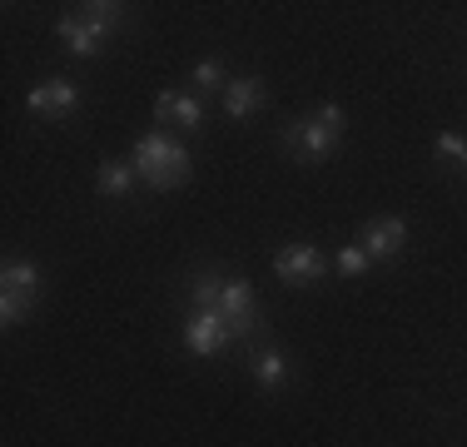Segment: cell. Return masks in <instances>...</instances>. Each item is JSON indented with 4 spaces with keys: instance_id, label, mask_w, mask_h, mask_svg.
Here are the masks:
<instances>
[{
    "instance_id": "obj_1",
    "label": "cell",
    "mask_w": 467,
    "mask_h": 447,
    "mask_svg": "<svg viewBox=\"0 0 467 447\" xmlns=\"http://www.w3.org/2000/svg\"><path fill=\"white\" fill-rule=\"evenodd\" d=\"M194 308H214L224 313L234 338H254L259 333V308H254V284L249 278H219V274H199L189 284Z\"/></svg>"
},
{
    "instance_id": "obj_2",
    "label": "cell",
    "mask_w": 467,
    "mask_h": 447,
    "mask_svg": "<svg viewBox=\"0 0 467 447\" xmlns=\"http://www.w3.org/2000/svg\"><path fill=\"white\" fill-rule=\"evenodd\" d=\"M130 164H135V174L150 189H180V184H189V150L180 140H170V134H160V130L140 134L135 150H130Z\"/></svg>"
},
{
    "instance_id": "obj_3",
    "label": "cell",
    "mask_w": 467,
    "mask_h": 447,
    "mask_svg": "<svg viewBox=\"0 0 467 447\" xmlns=\"http://www.w3.org/2000/svg\"><path fill=\"white\" fill-rule=\"evenodd\" d=\"M274 274H279L284 284H294V288H308V284H318V278L328 274V264H324V254H318L314 244H284V249L274 254Z\"/></svg>"
},
{
    "instance_id": "obj_4",
    "label": "cell",
    "mask_w": 467,
    "mask_h": 447,
    "mask_svg": "<svg viewBox=\"0 0 467 447\" xmlns=\"http://www.w3.org/2000/svg\"><path fill=\"white\" fill-rule=\"evenodd\" d=\"M229 338H234V333H229L224 313H214V308H194L184 318V348L194 358H214Z\"/></svg>"
},
{
    "instance_id": "obj_5",
    "label": "cell",
    "mask_w": 467,
    "mask_h": 447,
    "mask_svg": "<svg viewBox=\"0 0 467 447\" xmlns=\"http://www.w3.org/2000/svg\"><path fill=\"white\" fill-rule=\"evenodd\" d=\"M75 105H80V85L75 80H46L26 95V109L40 120H65V115H75Z\"/></svg>"
},
{
    "instance_id": "obj_6",
    "label": "cell",
    "mask_w": 467,
    "mask_h": 447,
    "mask_svg": "<svg viewBox=\"0 0 467 447\" xmlns=\"http://www.w3.org/2000/svg\"><path fill=\"white\" fill-rule=\"evenodd\" d=\"M358 244H363V254H368L373 264H388V259L403 254L408 224L403 219H368V224H363V234H358Z\"/></svg>"
},
{
    "instance_id": "obj_7",
    "label": "cell",
    "mask_w": 467,
    "mask_h": 447,
    "mask_svg": "<svg viewBox=\"0 0 467 447\" xmlns=\"http://www.w3.org/2000/svg\"><path fill=\"white\" fill-rule=\"evenodd\" d=\"M284 144H288V154H298V160L318 164V160H328V154L338 150V134L324 130L318 120H298V125H288Z\"/></svg>"
},
{
    "instance_id": "obj_8",
    "label": "cell",
    "mask_w": 467,
    "mask_h": 447,
    "mask_svg": "<svg viewBox=\"0 0 467 447\" xmlns=\"http://www.w3.org/2000/svg\"><path fill=\"white\" fill-rule=\"evenodd\" d=\"M154 120H160V125H180V130H199L204 125V105H199V95L164 89V95L154 99Z\"/></svg>"
},
{
    "instance_id": "obj_9",
    "label": "cell",
    "mask_w": 467,
    "mask_h": 447,
    "mask_svg": "<svg viewBox=\"0 0 467 447\" xmlns=\"http://www.w3.org/2000/svg\"><path fill=\"white\" fill-rule=\"evenodd\" d=\"M55 30H60V40L70 45V55H80V60H90V55H99V45H105V30L90 26V20L80 16V10H75V16H65Z\"/></svg>"
},
{
    "instance_id": "obj_10",
    "label": "cell",
    "mask_w": 467,
    "mask_h": 447,
    "mask_svg": "<svg viewBox=\"0 0 467 447\" xmlns=\"http://www.w3.org/2000/svg\"><path fill=\"white\" fill-rule=\"evenodd\" d=\"M259 105H264V80H259V75H239V80L224 85V109H229V120H249Z\"/></svg>"
},
{
    "instance_id": "obj_11",
    "label": "cell",
    "mask_w": 467,
    "mask_h": 447,
    "mask_svg": "<svg viewBox=\"0 0 467 447\" xmlns=\"http://www.w3.org/2000/svg\"><path fill=\"white\" fill-rule=\"evenodd\" d=\"M135 164H130V160H105V164H99V174H95V189H99V194H105V199H125L130 194V189H135Z\"/></svg>"
},
{
    "instance_id": "obj_12",
    "label": "cell",
    "mask_w": 467,
    "mask_h": 447,
    "mask_svg": "<svg viewBox=\"0 0 467 447\" xmlns=\"http://www.w3.org/2000/svg\"><path fill=\"white\" fill-rule=\"evenodd\" d=\"M0 288L5 294H26V298H40V268L26 264V259H10L5 274H0Z\"/></svg>"
},
{
    "instance_id": "obj_13",
    "label": "cell",
    "mask_w": 467,
    "mask_h": 447,
    "mask_svg": "<svg viewBox=\"0 0 467 447\" xmlns=\"http://www.w3.org/2000/svg\"><path fill=\"white\" fill-rule=\"evenodd\" d=\"M254 378H259V388H269V393H274V388H284L288 383V363H284V353H259V358H254Z\"/></svg>"
},
{
    "instance_id": "obj_14",
    "label": "cell",
    "mask_w": 467,
    "mask_h": 447,
    "mask_svg": "<svg viewBox=\"0 0 467 447\" xmlns=\"http://www.w3.org/2000/svg\"><path fill=\"white\" fill-rule=\"evenodd\" d=\"M119 10H125V5H115V0H90V5H80V16L90 20V26H99V30H105V36H109V30L119 26Z\"/></svg>"
},
{
    "instance_id": "obj_15",
    "label": "cell",
    "mask_w": 467,
    "mask_h": 447,
    "mask_svg": "<svg viewBox=\"0 0 467 447\" xmlns=\"http://www.w3.org/2000/svg\"><path fill=\"white\" fill-rule=\"evenodd\" d=\"M368 254H363V244H348V249H338V259H333V268H338L343 278H358V274H368Z\"/></svg>"
},
{
    "instance_id": "obj_16",
    "label": "cell",
    "mask_w": 467,
    "mask_h": 447,
    "mask_svg": "<svg viewBox=\"0 0 467 447\" xmlns=\"http://www.w3.org/2000/svg\"><path fill=\"white\" fill-rule=\"evenodd\" d=\"M189 85H194V89H224L229 75H224V65H219V60H199L194 75H189Z\"/></svg>"
},
{
    "instance_id": "obj_17",
    "label": "cell",
    "mask_w": 467,
    "mask_h": 447,
    "mask_svg": "<svg viewBox=\"0 0 467 447\" xmlns=\"http://www.w3.org/2000/svg\"><path fill=\"white\" fill-rule=\"evenodd\" d=\"M30 308H36V298H26V294H5V288H0V323H20Z\"/></svg>"
},
{
    "instance_id": "obj_18",
    "label": "cell",
    "mask_w": 467,
    "mask_h": 447,
    "mask_svg": "<svg viewBox=\"0 0 467 447\" xmlns=\"http://www.w3.org/2000/svg\"><path fill=\"white\" fill-rule=\"evenodd\" d=\"M438 154H442V160H458L462 170H467V140H462V134L442 130V134H438Z\"/></svg>"
},
{
    "instance_id": "obj_19",
    "label": "cell",
    "mask_w": 467,
    "mask_h": 447,
    "mask_svg": "<svg viewBox=\"0 0 467 447\" xmlns=\"http://www.w3.org/2000/svg\"><path fill=\"white\" fill-rule=\"evenodd\" d=\"M318 125H324V130H333V134H343V125H348V115H343V105H333V99H328V105H318Z\"/></svg>"
}]
</instances>
